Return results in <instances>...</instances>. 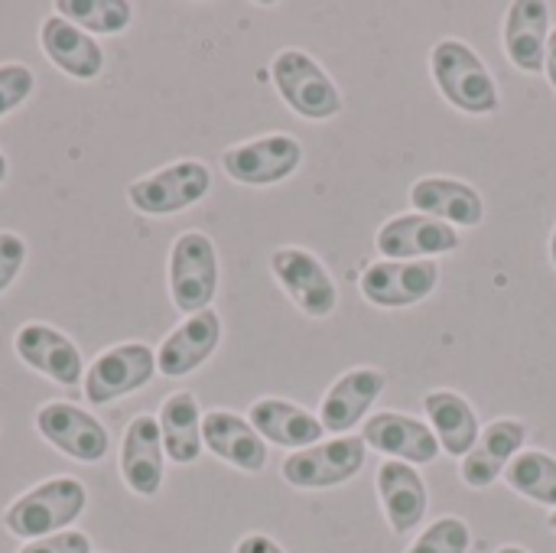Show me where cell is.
I'll return each mask as SVG.
<instances>
[{"instance_id":"cell-1","label":"cell","mask_w":556,"mask_h":553,"mask_svg":"<svg viewBox=\"0 0 556 553\" xmlns=\"http://www.w3.org/2000/svg\"><path fill=\"white\" fill-rule=\"evenodd\" d=\"M430 75L443 101L463 114L485 117L502 108V91L489 62L459 36H443L440 42H433Z\"/></svg>"},{"instance_id":"cell-2","label":"cell","mask_w":556,"mask_h":553,"mask_svg":"<svg viewBox=\"0 0 556 553\" xmlns=\"http://www.w3.org/2000/svg\"><path fill=\"white\" fill-rule=\"evenodd\" d=\"M85 486L72 476H55L13 499L3 512V528L20 541H39L68 531V525H75L85 515Z\"/></svg>"},{"instance_id":"cell-3","label":"cell","mask_w":556,"mask_h":553,"mask_svg":"<svg viewBox=\"0 0 556 553\" xmlns=\"http://www.w3.org/2000/svg\"><path fill=\"white\" fill-rule=\"evenodd\" d=\"M270 81L283 104L303 121H332L345 111V98L336 78L306 52V49H280L270 59Z\"/></svg>"},{"instance_id":"cell-4","label":"cell","mask_w":556,"mask_h":553,"mask_svg":"<svg viewBox=\"0 0 556 553\" xmlns=\"http://www.w3.org/2000/svg\"><path fill=\"white\" fill-rule=\"evenodd\" d=\"M169 300L179 313L212 310L218 293V251L205 231H182L169 244Z\"/></svg>"},{"instance_id":"cell-5","label":"cell","mask_w":556,"mask_h":553,"mask_svg":"<svg viewBox=\"0 0 556 553\" xmlns=\"http://www.w3.org/2000/svg\"><path fill=\"white\" fill-rule=\"evenodd\" d=\"M365 460H368V447L362 433H349V437L319 440L316 447L290 453L280 466V476L287 486L300 492L339 489L365 469Z\"/></svg>"},{"instance_id":"cell-6","label":"cell","mask_w":556,"mask_h":553,"mask_svg":"<svg viewBox=\"0 0 556 553\" xmlns=\"http://www.w3.org/2000/svg\"><path fill=\"white\" fill-rule=\"evenodd\" d=\"M212 189V169L202 160H176L127 186V202L140 215H176L199 205Z\"/></svg>"},{"instance_id":"cell-7","label":"cell","mask_w":556,"mask_h":553,"mask_svg":"<svg viewBox=\"0 0 556 553\" xmlns=\"http://www.w3.org/2000/svg\"><path fill=\"white\" fill-rule=\"evenodd\" d=\"M270 274L290 303L309 319H329L339 306V287L329 267L309 251L296 244H283L270 254Z\"/></svg>"},{"instance_id":"cell-8","label":"cell","mask_w":556,"mask_h":553,"mask_svg":"<svg viewBox=\"0 0 556 553\" xmlns=\"http://www.w3.org/2000/svg\"><path fill=\"white\" fill-rule=\"evenodd\" d=\"M153 375H156V352L147 342H121L101 352L88 365L81 378V394L91 407H104L111 401L137 394L153 381Z\"/></svg>"},{"instance_id":"cell-9","label":"cell","mask_w":556,"mask_h":553,"mask_svg":"<svg viewBox=\"0 0 556 553\" xmlns=\"http://www.w3.org/2000/svg\"><path fill=\"white\" fill-rule=\"evenodd\" d=\"M303 163V143L293 134H261L222 153V169L241 186H277Z\"/></svg>"},{"instance_id":"cell-10","label":"cell","mask_w":556,"mask_h":553,"mask_svg":"<svg viewBox=\"0 0 556 553\" xmlns=\"http://www.w3.org/2000/svg\"><path fill=\"white\" fill-rule=\"evenodd\" d=\"M36 433L75 463H101L111 450L108 427L68 401H49L36 411Z\"/></svg>"},{"instance_id":"cell-11","label":"cell","mask_w":556,"mask_h":553,"mask_svg":"<svg viewBox=\"0 0 556 553\" xmlns=\"http://www.w3.org/2000/svg\"><path fill=\"white\" fill-rule=\"evenodd\" d=\"M440 287L437 261H378L368 264L358 277V290L371 306L407 310L433 297Z\"/></svg>"},{"instance_id":"cell-12","label":"cell","mask_w":556,"mask_h":553,"mask_svg":"<svg viewBox=\"0 0 556 553\" xmlns=\"http://www.w3.org/2000/svg\"><path fill=\"white\" fill-rule=\"evenodd\" d=\"M375 248L384 254V261H437L459 251L463 238L453 225H443L420 212H404L378 228Z\"/></svg>"},{"instance_id":"cell-13","label":"cell","mask_w":556,"mask_h":553,"mask_svg":"<svg viewBox=\"0 0 556 553\" xmlns=\"http://www.w3.org/2000/svg\"><path fill=\"white\" fill-rule=\"evenodd\" d=\"M13 352L29 372L42 375V378H49V381H55L62 388H72V385H78L85 378L81 349L62 329H55L49 323L20 326L16 336H13Z\"/></svg>"},{"instance_id":"cell-14","label":"cell","mask_w":556,"mask_h":553,"mask_svg":"<svg viewBox=\"0 0 556 553\" xmlns=\"http://www.w3.org/2000/svg\"><path fill=\"white\" fill-rule=\"evenodd\" d=\"M384 388H388V375L381 368L362 365V368H349L345 375H339L319 404L323 430L336 437H349L358 424L368 420V411L378 404Z\"/></svg>"},{"instance_id":"cell-15","label":"cell","mask_w":556,"mask_h":553,"mask_svg":"<svg viewBox=\"0 0 556 553\" xmlns=\"http://www.w3.org/2000/svg\"><path fill=\"white\" fill-rule=\"evenodd\" d=\"M362 440L368 450L410 463V466H430L440 460V440L433 437L430 424L401 411H381L375 417L365 420L362 427Z\"/></svg>"},{"instance_id":"cell-16","label":"cell","mask_w":556,"mask_h":553,"mask_svg":"<svg viewBox=\"0 0 556 553\" xmlns=\"http://www.w3.org/2000/svg\"><path fill=\"white\" fill-rule=\"evenodd\" d=\"M163 473H166V450H163L160 420L153 414H137L124 430L121 479L134 495L153 499L163 489Z\"/></svg>"},{"instance_id":"cell-17","label":"cell","mask_w":556,"mask_h":553,"mask_svg":"<svg viewBox=\"0 0 556 553\" xmlns=\"http://www.w3.org/2000/svg\"><path fill=\"white\" fill-rule=\"evenodd\" d=\"M202 443L205 450L222 460L225 466L257 476L267 466V443L264 437L251 427L248 417L235 411H208L202 414Z\"/></svg>"},{"instance_id":"cell-18","label":"cell","mask_w":556,"mask_h":553,"mask_svg":"<svg viewBox=\"0 0 556 553\" xmlns=\"http://www.w3.org/2000/svg\"><path fill=\"white\" fill-rule=\"evenodd\" d=\"M525 443H528V424L525 420H515V417L492 420L489 427H482L472 453L459 463L463 482L476 492L492 489L505 476L511 460L525 450Z\"/></svg>"},{"instance_id":"cell-19","label":"cell","mask_w":556,"mask_h":553,"mask_svg":"<svg viewBox=\"0 0 556 553\" xmlns=\"http://www.w3.org/2000/svg\"><path fill=\"white\" fill-rule=\"evenodd\" d=\"M551 3L547 0H515L505 10L502 46L508 62L525 75H541L551 39Z\"/></svg>"},{"instance_id":"cell-20","label":"cell","mask_w":556,"mask_h":553,"mask_svg":"<svg viewBox=\"0 0 556 553\" xmlns=\"http://www.w3.org/2000/svg\"><path fill=\"white\" fill-rule=\"evenodd\" d=\"M222 342V316L215 310H202L186 316L156 349V372L163 378H186L202 368Z\"/></svg>"},{"instance_id":"cell-21","label":"cell","mask_w":556,"mask_h":553,"mask_svg":"<svg viewBox=\"0 0 556 553\" xmlns=\"http://www.w3.org/2000/svg\"><path fill=\"white\" fill-rule=\"evenodd\" d=\"M375 489H378L384 518L397 538L410 535L424 525L427 508H430V492H427V482L417 466L401 463V460H384L378 466Z\"/></svg>"},{"instance_id":"cell-22","label":"cell","mask_w":556,"mask_h":553,"mask_svg":"<svg viewBox=\"0 0 556 553\" xmlns=\"http://www.w3.org/2000/svg\"><path fill=\"white\" fill-rule=\"evenodd\" d=\"M410 205L420 215H430L443 225L479 228L485 222V199L476 186L450 176H424L410 186Z\"/></svg>"},{"instance_id":"cell-23","label":"cell","mask_w":556,"mask_h":553,"mask_svg":"<svg viewBox=\"0 0 556 553\" xmlns=\"http://www.w3.org/2000/svg\"><path fill=\"white\" fill-rule=\"evenodd\" d=\"M39 49L42 55L68 78L91 81L104 72V49L94 36L72 26L62 16H46L39 26Z\"/></svg>"},{"instance_id":"cell-24","label":"cell","mask_w":556,"mask_h":553,"mask_svg":"<svg viewBox=\"0 0 556 553\" xmlns=\"http://www.w3.org/2000/svg\"><path fill=\"white\" fill-rule=\"evenodd\" d=\"M251 427L264 437V443L283 447L290 453L316 447L323 440V420L319 414L287 401V398H261L248 407Z\"/></svg>"},{"instance_id":"cell-25","label":"cell","mask_w":556,"mask_h":553,"mask_svg":"<svg viewBox=\"0 0 556 553\" xmlns=\"http://www.w3.org/2000/svg\"><path fill=\"white\" fill-rule=\"evenodd\" d=\"M424 411L433 437L440 440V450L450 453L453 460H466L482 433L479 414L469 404V398H463L453 388H433L424 394Z\"/></svg>"},{"instance_id":"cell-26","label":"cell","mask_w":556,"mask_h":553,"mask_svg":"<svg viewBox=\"0 0 556 553\" xmlns=\"http://www.w3.org/2000/svg\"><path fill=\"white\" fill-rule=\"evenodd\" d=\"M160 433H163V450L166 460H173L176 466H192L205 443H202V407L199 398L192 391H173L163 404H160Z\"/></svg>"},{"instance_id":"cell-27","label":"cell","mask_w":556,"mask_h":553,"mask_svg":"<svg viewBox=\"0 0 556 553\" xmlns=\"http://www.w3.org/2000/svg\"><path fill=\"white\" fill-rule=\"evenodd\" d=\"M505 482L521 499L556 512V456L544 450H521L505 469Z\"/></svg>"},{"instance_id":"cell-28","label":"cell","mask_w":556,"mask_h":553,"mask_svg":"<svg viewBox=\"0 0 556 553\" xmlns=\"http://www.w3.org/2000/svg\"><path fill=\"white\" fill-rule=\"evenodd\" d=\"M55 16L88 36H114L134 23V7L124 0H55Z\"/></svg>"},{"instance_id":"cell-29","label":"cell","mask_w":556,"mask_h":553,"mask_svg":"<svg viewBox=\"0 0 556 553\" xmlns=\"http://www.w3.org/2000/svg\"><path fill=\"white\" fill-rule=\"evenodd\" d=\"M472 551V528L456 518H437L433 525H427V531L407 548V553H469Z\"/></svg>"},{"instance_id":"cell-30","label":"cell","mask_w":556,"mask_h":553,"mask_svg":"<svg viewBox=\"0 0 556 553\" xmlns=\"http://www.w3.org/2000/svg\"><path fill=\"white\" fill-rule=\"evenodd\" d=\"M33 91H36L33 68L23 65V62H3L0 65V121L10 111H16L20 104H26Z\"/></svg>"},{"instance_id":"cell-31","label":"cell","mask_w":556,"mask_h":553,"mask_svg":"<svg viewBox=\"0 0 556 553\" xmlns=\"http://www.w3.org/2000/svg\"><path fill=\"white\" fill-rule=\"evenodd\" d=\"M26 241L16 231H0V293L10 290V284L16 280V274L26 264Z\"/></svg>"},{"instance_id":"cell-32","label":"cell","mask_w":556,"mask_h":553,"mask_svg":"<svg viewBox=\"0 0 556 553\" xmlns=\"http://www.w3.org/2000/svg\"><path fill=\"white\" fill-rule=\"evenodd\" d=\"M16 553H91V538L81 531H62L39 541H26Z\"/></svg>"},{"instance_id":"cell-33","label":"cell","mask_w":556,"mask_h":553,"mask_svg":"<svg viewBox=\"0 0 556 553\" xmlns=\"http://www.w3.org/2000/svg\"><path fill=\"white\" fill-rule=\"evenodd\" d=\"M235 553H287L274 538H267V535H244L241 541H238V548Z\"/></svg>"},{"instance_id":"cell-34","label":"cell","mask_w":556,"mask_h":553,"mask_svg":"<svg viewBox=\"0 0 556 553\" xmlns=\"http://www.w3.org/2000/svg\"><path fill=\"white\" fill-rule=\"evenodd\" d=\"M544 75H547L551 88L556 91V26L551 29V39H547V59H544Z\"/></svg>"},{"instance_id":"cell-35","label":"cell","mask_w":556,"mask_h":553,"mask_svg":"<svg viewBox=\"0 0 556 553\" xmlns=\"http://www.w3.org/2000/svg\"><path fill=\"white\" fill-rule=\"evenodd\" d=\"M7 173H10V166H7V156H3V150H0V186L7 183Z\"/></svg>"},{"instance_id":"cell-36","label":"cell","mask_w":556,"mask_h":553,"mask_svg":"<svg viewBox=\"0 0 556 553\" xmlns=\"http://www.w3.org/2000/svg\"><path fill=\"white\" fill-rule=\"evenodd\" d=\"M495 553H531V551H525V548H518V544H505V548H498Z\"/></svg>"},{"instance_id":"cell-37","label":"cell","mask_w":556,"mask_h":553,"mask_svg":"<svg viewBox=\"0 0 556 553\" xmlns=\"http://www.w3.org/2000/svg\"><path fill=\"white\" fill-rule=\"evenodd\" d=\"M551 264H554V271H556V228H554V235H551Z\"/></svg>"},{"instance_id":"cell-38","label":"cell","mask_w":556,"mask_h":553,"mask_svg":"<svg viewBox=\"0 0 556 553\" xmlns=\"http://www.w3.org/2000/svg\"><path fill=\"white\" fill-rule=\"evenodd\" d=\"M547 525H551V528H554V531H556V512H551V518H547Z\"/></svg>"}]
</instances>
